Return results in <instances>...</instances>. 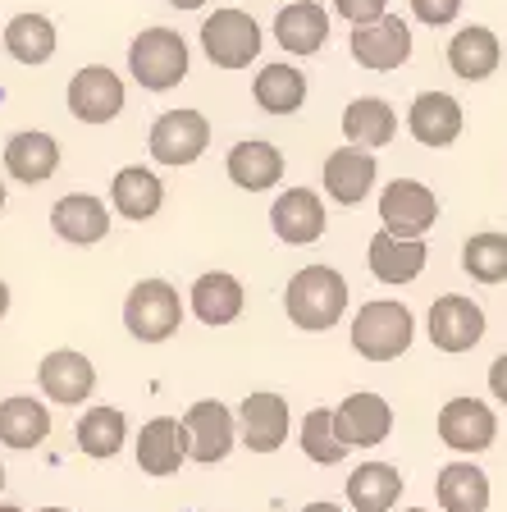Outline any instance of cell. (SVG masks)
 Instances as JSON below:
<instances>
[{
    "label": "cell",
    "mask_w": 507,
    "mask_h": 512,
    "mask_svg": "<svg viewBox=\"0 0 507 512\" xmlns=\"http://www.w3.org/2000/svg\"><path fill=\"white\" fill-rule=\"evenodd\" d=\"M412 339H416V316L398 298L361 302V311L352 316V348L366 362H398L402 352L412 348Z\"/></svg>",
    "instance_id": "7a4b0ae2"
},
{
    "label": "cell",
    "mask_w": 507,
    "mask_h": 512,
    "mask_svg": "<svg viewBox=\"0 0 507 512\" xmlns=\"http://www.w3.org/2000/svg\"><path fill=\"white\" fill-rule=\"evenodd\" d=\"M243 302H247V293L238 284V275H229V270H206L192 284V316L201 325H211V330L233 325V320L243 316Z\"/></svg>",
    "instance_id": "484cf974"
},
{
    "label": "cell",
    "mask_w": 507,
    "mask_h": 512,
    "mask_svg": "<svg viewBox=\"0 0 507 512\" xmlns=\"http://www.w3.org/2000/svg\"><path fill=\"white\" fill-rule=\"evenodd\" d=\"M5 311H10V284L0 279V320H5Z\"/></svg>",
    "instance_id": "60d3db41"
},
{
    "label": "cell",
    "mask_w": 507,
    "mask_h": 512,
    "mask_svg": "<svg viewBox=\"0 0 507 512\" xmlns=\"http://www.w3.org/2000/svg\"><path fill=\"white\" fill-rule=\"evenodd\" d=\"M51 229L74 247H92L110 234V211L92 192H69L51 206Z\"/></svg>",
    "instance_id": "ffe728a7"
},
{
    "label": "cell",
    "mask_w": 507,
    "mask_h": 512,
    "mask_svg": "<svg viewBox=\"0 0 507 512\" xmlns=\"http://www.w3.org/2000/svg\"><path fill=\"white\" fill-rule=\"evenodd\" d=\"M0 211H5V183H0Z\"/></svg>",
    "instance_id": "ee69618b"
},
{
    "label": "cell",
    "mask_w": 507,
    "mask_h": 512,
    "mask_svg": "<svg viewBox=\"0 0 507 512\" xmlns=\"http://www.w3.org/2000/svg\"><path fill=\"white\" fill-rule=\"evenodd\" d=\"M275 42L288 55H316L329 42V14L320 0H288L275 14Z\"/></svg>",
    "instance_id": "cb8c5ba5"
},
{
    "label": "cell",
    "mask_w": 507,
    "mask_h": 512,
    "mask_svg": "<svg viewBox=\"0 0 507 512\" xmlns=\"http://www.w3.org/2000/svg\"><path fill=\"white\" fill-rule=\"evenodd\" d=\"M270 229H275L279 243L288 247H311L325 238L329 229V215H325V202H320L316 188H288L275 197L270 206Z\"/></svg>",
    "instance_id": "7c38bea8"
},
{
    "label": "cell",
    "mask_w": 507,
    "mask_h": 512,
    "mask_svg": "<svg viewBox=\"0 0 507 512\" xmlns=\"http://www.w3.org/2000/svg\"><path fill=\"white\" fill-rule=\"evenodd\" d=\"M0 512H23V508H14V503H0Z\"/></svg>",
    "instance_id": "7bdbcfd3"
},
{
    "label": "cell",
    "mask_w": 507,
    "mask_h": 512,
    "mask_svg": "<svg viewBox=\"0 0 507 512\" xmlns=\"http://www.w3.org/2000/svg\"><path fill=\"white\" fill-rule=\"evenodd\" d=\"M151 160L156 165H169V170H183L192 160L206 156L211 147V119L201 110H165V115L151 124Z\"/></svg>",
    "instance_id": "8992f818"
},
{
    "label": "cell",
    "mask_w": 507,
    "mask_h": 512,
    "mask_svg": "<svg viewBox=\"0 0 507 512\" xmlns=\"http://www.w3.org/2000/svg\"><path fill=\"white\" fill-rule=\"evenodd\" d=\"M334 14H343V19L357 28V23H370V19H380V14H389V0H334Z\"/></svg>",
    "instance_id": "74e56055"
},
{
    "label": "cell",
    "mask_w": 507,
    "mask_h": 512,
    "mask_svg": "<svg viewBox=\"0 0 507 512\" xmlns=\"http://www.w3.org/2000/svg\"><path fill=\"white\" fill-rule=\"evenodd\" d=\"M498 60H503V46H498L494 28H485V23H466L448 37V69L462 83H485L498 69Z\"/></svg>",
    "instance_id": "44dd1931"
},
{
    "label": "cell",
    "mask_w": 507,
    "mask_h": 512,
    "mask_svg": "<svg viewBox=\"0 0 507 512\" xmlns=\"http://www.w3.org/2000/svg\"><path fill=\"white\" fill-rule=\"evenodd\" d=\"M297 444H302V453H307L316 467H338V462L348 458L352 448L338 439L334 430V412L329 407H311L307 416H302V430H297Z\"/></svg>",
    "instance_id": "e575fe53"
},
{
    "label": "cell",
    "mask_w": 507,
    "mask_h": 512,
    "mask_svg": "<svg viewBox=\"0 0 507 512\" xmlns=\"http://www.w3.org/2000/svg\"><path fill=\"white\" fill-rule=\"evenodd\" d=\"M407 512H430V508H407Z\"/></svg>",
    "instance_id": "7dc6e473"
},
{
    "label": "cell",
    "mask_w": 507,
    "mask_h": 512,
    "mask_svg": "<svg viewBox=\"0 0 507 512\" xmlns=\"http://www.w3.org/2000/svg\"><path fill=\"white\" fill-rule=\"evenodd\" d=\"M462 101H457L453 92H439V87H430V92H416V101L407 106V133H412L421 147H434L444 151L453 147L457 138H462Z\"/></svg>",
    "instance_id": "5bb4252c"
},
{
    "label": "cell",
    "mask_w": 507,
    "mask_h": 512,
    "mask_svg": "<svg viewBox=\"0 0 507 512\" xmlns=\"http://www.w3.org/2000/svg\"><path fill=\"white\" fill-rule=\"evenodd\" d=\"M284 311L297 330L325 334L348 311V279L334 266H302L284 288Z\"/></svg>",
    "instance_id": "6da1fadb"
},
{
    "label": "cell",
    "mask_w": 507,
    "mask_h": 512,
    "mask_svg": "<svg viewBox=\"0 0 507 512\" xmlns=\"http://www.w3.org/2000/svg\"><path fill=\"white\" fill-rule=\"evenodd\" d=\"M124 110V78L110 64H87L69 78V115L83 124H110Z\"/></svg>",
    "instance_id": "4fadbf2b"
},
{
    "label": "cell",
    "mask_w": 507,
    "mask_h": 512,
    "mask_svg": "<svg viewBox=\"0 0 507 512\" xmlns=\"http://www.w3.org/2000/svg\"><path fill=\"white\" fill-rule=\"evenodd\" d=\"M110 206L124 220H156V211L165 206V183L147 170V165H124L110 183Z\"/></svg>",
    "instance_id": "f1b7e54d"
},
{
    "label": "cell",
    "mask_w": 507,
    "mask_h": 512,
    "mask_svg": "<svg viewBox=\"0 0 507 512\" xmlns=\"http://www.w3.org/2000/svg\"><path fill=\"white\" fill-rule=\"evenodd\" d=\"M462 270L476 284H503L507 279V234L485 229V234H471L462 243Z\"/></svg>",
    "instance_id": "d590c367"
},
{
    "label": "cell",
    "mask_w": 507,
    "mask_h": 512,
    "mask_svg": "<svg viewBox=\"0 0 507 512\" xmlns=\"http://www.w3.org/2000/svg\"><path fill=\"white\" fill-rule=\"evenodd\" d=\"M489 394H494V403L507 407V352H498L489 366Z\"/></svg>",
    "instance_id": "f35d334b"
},
{
    "label": "cell",
    "mask_w": 507,
    "mask_h": 512,
    "mask_svg": "<svg viewBox=\"0 0 507 512\" xmlns=\"http://www.w3.org/2000/svg\"><path fill=\"white\" fill-rule=\"evenodd\" d=\"M37 384H42V394L51 398V403L78 407V403H87L96 389V366H92V357H83V352H74V348H55V352H46L42 366H37Z\"/></svg>",
    "instance_id": "e0dca14e"
},
{
    "label": "cell",
    "mask_w": 507,
    "mask_h": 512,
    "mask_svg": "<svg viewBox=\"0 0 507 512\" xmlns=\"http://www.w3.org/2000/svg\"><path fill=\"white\" fill-rule=\"evenodd\" d=\"M334 430L348 448H375L393 435V407L380 394H370V389L348 394L334 407Z\"/></svg>",
    "instance_id": "2e32d148"
},
{
    "label": "cell",
    "mask_w": 507,
    "mask_h": 512,
    "mask_svg": "<svg viewBox=\"0 0 507 512\" xmlns=\"http://www.w3.org/2000/svg\"><path fill=\"white\" fill-rule=\"evenodd\" d=\"M188 42L174 28H142L128 46V74L138 78V87L147 92H169L188 78Z\"/></svg>",
    "instance_id": "3957f363"
},
{
    "label": "cell",
    "mask_w": 507,
    "mask_h": 512,
    "mask_svg": "<svg viewBox=\"0 0 507 512\" xmlns=\"http://www.w3.org/2000/svg\"><path fill=\"white\" fill-rule=\"evenodd\" d=\"M46 435H51V407L46 403L28 394H14L0 403V444L5 448L28 453V448H42Z\"/></svg>",
    "instance_id": "4dcf8cb0"
},
{
    "label": "cell",
    "mask_w": 507,
    "mask_h": 512,
    "mask_svg": "<svg viewBox=\"0 0 507 512\" xmlns=\"http://www.w3.org/2000/svg\"><path fill=\"white\" fill-rule=\"evenodd\" d=\"M252 96L265 115H297V110L307 106V74H302L297 64H284V60L265 64L252 83Z\"/></svg>",
    "instance_id": "1f68e13d"
},
{
    "label": "cell",
    "mask_w": 507,
    "mask_h": 512,
    "mask_svg": "<svg viewBox=\"0 0 507 512\" xmlns=\"http://www.w3.org/2000/svg\"><path fill=\"white\" fill-rule=\"evenodd\" d=\"M229 179L243 192H265L284 179V151L265 138H247L238 147H229V160H224Z\"/></svg>",
    "instance_id": "4316f807"
},
{
    "label": "cell",
    "mask_w": 507,
    "mask_h": 512,
    "mask_svg": "<svg viewBox=\"0 0 507 512\" xmlns=\"http://www.w3.org/2000/svg\"><path fill=\"white\" fill-rule=\"evenodd\" d=\"M425 334L448 357L471 352L485 339V307L476 298H466V293H444V298H434L430 316H425Z\"/></svg>",
    "instance_id": "52a82bcc"
},
{
    "label": "cell",
    "mask_w": 507,
    "mask_h": 512,
    "mask_svg": "<svg viewBox=\"0 0 507 512\" xmlns=\"http://www.w3.org/2000/svg\"><path fill=\"white\" fill-rule=\"evenodd\" d=\"M42 512H69V508H42Z\"/></svg>",
    "instance_id": "bcb514c9"
},
{
    "label": "cell",
    "mask_w": 507,
    "mask_h": 512,
    "mask_svg": "<svg viewBox=\"0 0 507 512\" xmlns=\"http://www.w3.org/2000/svg\"><path fill=\"white\" fill-rule=\"evenodd\" d=\"M343 138H348V147H361V151L389 147L398 138V115H393V106L384 96H357L343 110Z\"/></svg>",
    "instance_id": "83f0119b"
},
{
    "label": "cell",
    "mask_w": 507,
    "mask_h": 512,
    "mask_svg": "<svg viewBox=\"0 0 507 512\" xmlns=\"http://www.w3.org/2000/svg\"><path fill=\"white\" fill-rule=\"evenodd\" d=\"M74 439H78V448H83L87 458H96V462H106V458H115L119 448H124V439H128V416L119 412V407H87L83 416H78V430H74Z\"/></svg>",
    "instance_id": "d6a6232c"
},
{
    "label": "cell",
    "mask_w": 507,
    "mask_h": 512,
    "mask_svg": "<svg viewBox=\"0 0 507 512\" xmlns=\"http://www.w3.org/2000/svg\"><path fill=\"white\" fill-rule=\"evenodd\" d=\"M188 462V430L179 416H156L138 435V467L147 476H174Z\"/></svg>",
    "instance_id": "603a6c76"
},
{
    "label": "cell",
    "mask_w": 507,
    "mask_h": 512,
    "mask_svg": "<svg viewBox=\"0 0 507 512\" xmlns=\"http://www.w3.org/2000/svg\"><path fill=\"white\" fill-rule=\"evenodd\" d=\"M183 430H188V458L201 462V467L224 462L233 453V444H238V416L224 403H215V398L192 403L188 416H183Z\"/></svg>",
    "instance_id": "30bf717a"
},
{
    "label": "cell",
    "mask_w": 507,
    "mask_h": 512,
    "mask_svg": "<svg viewBox=\"0 0 507 512\" xmlns=\"http://www.w3.org/2000/svg\"><path fill=\"white\" fill-rule=\"evenodd\" d=\"M201 51L215 69H247V64L261 55V28L247 10H215L211 19L201 23Z\"/></svg>",
    "instance_id": "5b68a950"
},
{
    "label": "cell",
    "mask_w": 507,
    "mask_h": 512,
    "mask_svg": "<svg viewBox=\"0 0 507 512\" xmlns=\"http://www.w3.org/2000/svg\"><path fill=\"white\" fill-rule=\"evenodd\" d=\"M169 5H174V10H201L206 0H169Z\"/></svg>",
    "instance_id": "b9f144b4"
},
{
    "label": "cell",
    "mask_w": 507,
    "mask_h": 512,
    "mask_svg": "<svg viewBox=\"0 0 507 512\" xmlns=\"http://www.w3.org/2000/svg\"><path fill=\"white\" fill-rule=\"evenodd\" d=\"M55 46H60V37H55V23L46 19V14H14L10 23H5V51L14 55L19 64H46L55 55Z\"/></svg>",
    "instance_id": "836d02e7"
},
{
    "label": "cell",
    "mask_w": 507,
    "mask_h": 512,
    "mask_svg": "<svg viewBox=\"0 0 507 512\" xmlns=\"http://www.w3.org/2000/svg\"><path fill=\"white\" fill-rule=\"evenodd\" d=\"M439 439L453 448L457 458H476L498 439V416L480 398H448L439 412Z\"/></svg>",
    "instance_id": "8fae6325"
},
{
    "label": "cell",
    "mask_w": 507,
    "mask_h": 512,
    "mask_svg": "<svg viewBox=\"0 0 507 512\" xmlns=\"http://www.w3.org/2000/svg\"><path fill=\"white\" fill-rule=\"evenodd\" d=\"M325 197L338 206H361L380 179V165H375V151L361 147H334L325 156Z\"/></svg>",
    "instance_id": "ac0fdd59"
},
{
    "label": "cell",
    "mask_w": 507,
    "mask_h": 512,
    "mask_svg": "<svg viewBox=\"0 0 507 512\" xmlns=\"http://www.w3.org/2000/svg\"><path fill=\"white\" fill-rule=\"evenodd\" d=\"M402 490H407V480H402V471L389 467V462H361L348 476L352 512H393Z\"/></svg>",
    "instance_id": "f546056e"
},
{
    "label": "cell",
    "mask_w": 507,
    "mask_h": 512,
    "mask_svg": "<svg viewBox=\"0 0 507 512\" xmlns=\"http://www.w3.org/2000/svg\"><path fill=\"white\" fill-rule=\"evenodd\" d=\"M0 490H5V467H0Z\"/></svg>",
    "instance_id": "f6af8a7d"
},
{
    "label": "cell",
    "mask_w": 507,
    "mask_h": 512,
    "mask_svg": "<svg viewBox=\"0 0 507 512\" xmlns=\"http://www.w3.org/2000/svg\"><path fill=\"white\" fill-rule=\"evenodd\" d=\"M352 60L370 74H389V69H402L412 60V28L398 14H380L370 23H357L352 28Z\"/></svg>",
    "instance_id": "ba28073f"
},
{
    "label": "cell",
    "mask_w": 507,
    "mask_h": 512,
    "mask_svg": "<svg viewBox=\"0 0 507 512\" xmlns=\"http://www.w3.org/2000/svg\"><path fill=\"white\" fill-rule=\"evenodd\" d=\"M55 170H60V142H55L51 133L23 128V133H14V138L5 142V174H10L14 183L37 188V183H46Z\"/></svg>",
    "instance_id": "7402d4cb"
},
{
    "label": "cell",
    "mask_w": 507,
    "mask_h": 512,
    "mask_svg": "<svg viewBox=\"0 0 507 512\" xmlns=\"http://www.w3.org/2000/svg\"><path fill=\"white\" fill-rule=\"evenodd\" d=\"M425 261H430L425 238H398V234H389V229H380L366 247L370 275L380 279V284H389V288H402V284H412V279H421Z\"/></svg>",
    "instance_id": "d6986e66"
},
{
    "label": "cell",
    "mask_w": 507,
    "mask_h": 512,
    "mask_svg": "<svg viewBox=\"0 0 507 512\" xmlns=\"http://www.w3.org/2000/svg\"><path fill=\"white\" fill-rule=\"evenodd\" d=\"M380 220L398 238H425L439 220V197L421 179H393L380 192Z\"/></svg>",
    "instance_id": "9c48e42d"
},
{
    "label": "cell",
    "mask_w": 507,
    "mask_h": 512,
    "mask_svg": "<svg viewBox=\"0 0 507 512\" xmlns=\"http://www.w3.org/2000/svg\"><path fill=\"white\" fill-rule=\"evenodd\" d=\"M302 512H343V508H338V503H329V499H316V503H307Z\"/></svg>",
    "instance_id": "ab89813d"
},
{
    "label": "cell",
    "mask_w": 507,
    "mask_h": 512,
    "mask_svg": "<svg viewBox=\"0 0 507 512\" xmlns=\"http://www.w3.org/2000/svg\"><path fill=\"white\" fill-rule=\"evenodd\" d=\"M124 325L138 343H165L183 325V298L169 279H138L124 298Z\"/></svg>",
    "instance_id": "277c9868"
},
{
    "label": "cell",
    "mask_w": 507,
    "mask_h": 512,
    "mask_svg": "<svg viewBox=\"0 0 507 512\" xmlns=\"http://www.w3.org/2000/svg\"><path fill=\"white\" fill-rule=\"evenodd\" d=\"M412 14L425 28H448L462 14V0H412Z\"/></svg>",
    "instance_id": "8d00e7d4"
},
{
    "label": "cell",
    "mask_w": 507,
    "mask_h": 512,
    "mask_svg": "<svg viewBox=\"0 0 507 512\" xmlns=\"http://www.w3.org/2000/svg\"><path fill=\"white\" fill-rule=\"evenodd\" d=\"M288 430H293V412H288V403L279 394H270V389H256V394H247L243 403H238V439H243L252 453H279Z\"/></svg>",
    "instance_id": "9a60e30c"
},
{
    "label": "cell",
    "mask_w": 507,
    "mask_h": 512,
    "mask_svg": "<svg viewBox=\"0 0 507 512\" xmlns=\"http://www.w3.org/2000/svg\"><path fill=\"white\" fill-rule=\"evenodd\" d=\"M434 499H439L444 512H489L494 490H489V476L476 462L457 458V462H448V467H439V476H434Z\"/></svg>",
    "instance_id": "d4e9b609"
}]
</instances>
